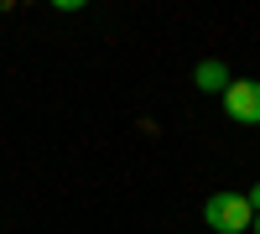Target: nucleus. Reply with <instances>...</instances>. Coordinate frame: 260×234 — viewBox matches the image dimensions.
<instances>
[{
  "label": "nucleus",
  "instance_id": "3",
  "mask_svg": "<svg viewBox=\"0 0 260 234\" xmlns=\"http://www.w3.org/2000/svg\"><path fill=\"white\" fill-rule=\"evenodd\" d=\"M192 83H198L203 94H224L229 89V68H224L219 57H203L198 68H192Z\"/></svg>",
  "mask_w": 260,
  "mask_h": 234
},
{
  "label": "nucleus",
  "instance_id": "4",
  "mask_svg": "<svg viewBox=\"0 0 260 234\" xmlns=\"http://www.w3.org/2000/svg\"><path fill=\"white\" fill-rule=\"evenodd\" d=\"M245 203H250V208H255V214H260V182H255V187H250V193H245Z\"/></svg>",
  "mask_w": 260,
  "mask_h": 234
},
{
  "label": "nucleus",
  "instance_id": "1",
  "mask_svg": "<svg viewBox=\"0 0 260 234\" xmlns=\"http://www.w3.org/2000/svg\"><path fill=\"white\" fill-rule=\"evenodd\" d=\"M250 219H255V208L245 203V193H213L203 203V224L219 229V234H245Z\"/></svg>",
  "mask_w": 260,
  "mask_h": 234
},
{
  "label": "nucleus",
  "instance_id": "2",
  "mask_svg": "<svg viewBox=\"0 0 260 234\" xmlns=\"http://www.w3.org/2000/svg\"><path fill=\"white\" fill-rule=\"evenodd\" d=\"M224 115L240 125H260V83L255 78H229L224 89Z\"/></svg>",
  "mask_w": 260,
  "mask_h": 234
},
{
  "label": "nucleus",
  "instance_id": "5",
  "mask_svg": "<svg viewBox=\"0 0 260 234\" xmlns=\"http://www.w3.org/2000/svg\"><path fill=\"white\" fill-rule=\"evenodd\" d=\"M250 229H255V234H260V214H255V219H250Z\"/></svg>",
  "mask_w": 260,
  "mask_h": 234
}]
</instances>
